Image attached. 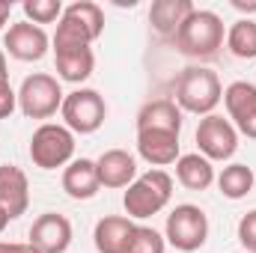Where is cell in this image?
Listing matches in <instances>:
<instances>
[{
  "label": "cell",
  "instance_id": "1",
  "mask_svg": "<svg viewBox=\"0 0 256 253\" xmlns=\"http://www.w3.org/2000/svg\"><path fill=\"white\" fill-rule=\"evenodd\" d=\"M176 42V51L182 57H191V60H214L226 42V30H224V21L218 12L212 9H194L191 15L185 18V24L179 27V33L173 36Z\"/></svg>",
  "mask_w": 256,
  "mask_h": 253
},
{
  "label": "cell",
  "instance_id": "2",
  "mask_svg": "<svg viewBox=\"0 0 256 253\" xmlns=\"http://www.w3.org/2000/svg\"><path fill=\"white\" fill-rule=\"evenodd\" d=\"M224 102V86L218 72L206 68V66H188L179 80H176V104L179 110H188L196 116H208L214 114V108Z\"/></svg>",
  "mask_w": 256,
  "mask_h": 253
},
{
  "label": "cell",
  "instance_id": "3",
  "mask_svg": "<svg viewBox=\"0 0 256 253\" xmlns=\"http://www.w3.org/2000/svg\"><path fill=\"white\" fill-rule=\"evenodd\" d=\"M104 33V12L92 0H74L63 9V18L57 21V33L51 39L54 48H78L92 45Z\"/></svg>",
  "mask_w": 256,
  "mask_h": 253
},
{
  "label": "cell",
  "instance_id": "4",
  "mask_svg": "<svg viewBox=\"0 0 256 253\" xmlns=\"http://www.w3.org/2000/svg\"><path fill=\"white\" fill-rule=\"evenodd\" d=\"M170 196H173V176L167 170H149L128 185L122 206L131 220H146L161 208H167Z\"/></svg>",
  "mask_w": 256,
  "mask_h": 253
},
{
  "label": "cell",
  "instance_id": "5",
  "mask_svg": "<svg viewBox=\"0 0 256 253\" xmlns=\"http://www.w3.org/2000/svg\"><path fill=\"white\" fill-rule=\"evenodd\" d=\"M63 86L48 72H33L21 80L18 90V108L27 120H51L63 108Z\"/></svg>",
  "mask_w": 256,
  "mask_h": 253
},
{
  "label": "cell",
  "instance_id": "6",
  "mask_svg": "<svg viewBox=\"0 0 256 253\" xmlns=\"http://www.w3.org/2000/svg\"><path fill=\"white\" fill-rule=\"evenodd\" d=\"M30 158L39 170H66L74 161V134L60 122H42L30 137Z\"/></svg>",
  "mask_w": 256,
  "mask_h": 253
},
{
  "label": "cell",
  "instance_id": "7",
  "mask_svg": "<svg viewBox=\"0 0 256 253\" xmlns=\"http://www.w3.org/2000/svg\"><path fill=\"white\" fill-rule=\"evenodd\" d=\"M164 238L176 248L179 253H194L200 250L208 238V218L200 206L182 202L167 214V226H164Z\"/></svg>",
  "mask_w": 256,
  "mask_h": 253
},
{
  "label": "cell",
  "instance_id": "8",
  "mask_svg": "<svg viewBox=\"0 0 256 253\" xmlns=\"http://www.w3.org/2000/svg\"><path fill=\"white\" fill-rule=\"evenodd\" d=\"M63 126L72 131V134H92L104 126V116H108V104L102 98V92L96 90H74L63 98Z\"/></svg>",
  "mask_w": 256,
  "mask_h": 253
},
{
  "label": "cell",
  "instance_id": "9",
  "mask_svg": "<svg viewBox=\"0 0 256 253\" xmlns=\"http://www.w3.org/2000/svg\"><path fill=\"white\" fill-rule=\"evenodd\" d=\"M196 146H200V155L208 161H230L238 149V131L230 120L208 114L196 126Z\"/></svg>",
  "mask_w": 256,
  "mask_h": 253
},
{
  "label": "cell",
  "instance_id": "10",
  "mask_svg": "<svg viewBox=\"0 0 256 253\" xmlns=\"http://www.w3.org/2000/svg\"><path fill=\"white\" fill-rule=\"evenodd\" d=\"M48 33L39 27V24H30V21H18V24H9L6 36H3V51L21 63H39L45 54H48Z\"/></svg>",
  "mask_w": 256,
  "mask_h": 253
},
{
  "label": "cell",
  "instance_id": "11",
  "mask_svg": "<svg viewBox=\"0 0 256 253\" xmlns=\"http://www.w3.org/2000/svg\"><path fill=\"white\" fill-rule=\"evenodd\" d=\"M224 104L230 114V122L244 137L256 140V86L248 80H232L224 90Z\"/></svg>",
  "mask_w": 256,
  "mask_h": 253
},
{
  "label": "cell",
  "instance_id": "12",
  "mask_svg": "<svg viewBox=\"0 0 256 253\" xmlns=\"http://www.w3.org/2000/svg\"><path fill=\"white\" fill-rule=\"evenodd\" d=\"M30 244L39 253H66L72 244V220L57 212H45L30 226Z\"/></svg>",
  "mask_w": 256,
  "mask_h": 253
},
{
  "label": "cell",
  "instance_id": "13",
  "mask_svg": "<svg viewBox=\"0 0 256 253\" xmlns=\"http://www.w3.org/2000/svg\"><path fill=\"white\" fill-rule=\"evenodd\" d=\"M137 152L155 170L176 164L179 161V134L176 131H158V128L137 131Z\"/></svg>",
  "mask_w": 256,
  "mask_h": 253
},
{
  "label": "cell",
  "instance_id": "14",
  "mask_svg": "<svg viewBox=\"0 0 256 253\" xmlns=\"http://www.w3.org/2000/svg\"><path fill=\"white\" fill-rule=\"evenodd\" d=\"M102 188H128L137 179V161L126 149H108L96 158Z\"/></svg>",
  "mask_w": 256,
  "mask_h": 253
},
{
  "label": "cell",
  "instance_id": "15",
  "mask_svg": "<svg viewBox=\"0 0 256 253\" xmlns=\"http://www.w3.org/2000/svg\"><path fill=\"white\" fill-rule=\"evenodd\" d=\"M0 206L6 208V214L15 220L27 212L30 206V182L27 173L15 164H3L0 167Z\"/></svg>",
  "mask_w": 256,
  "mask_h": 253
},
{
  "label": "cell",
  "instance_id": "16",
  "mask_svg": "<svg viewBox=\"0 0 256 253\" xmlns=\"http://www.w3.org/2000/svg\"><path fill=\"white\" fill-rule=\"evenodd\" d=\"M134 226L137 224L131 218H126V214H108V218H102L96 224V230H92L96 250L98 253H126Z\"/></svg>",
  "mask_w": 256,
  "mask_h": 253
},
{
  "label": "cell",
  "instance_id": "17",
  "mask_svg": "<svg viewBox=\"0 0 256 253\" xmlns=\"http://www.w3.org/2000/svg\"><path fill=\"white\" fill-rule=\"evenodd\" d=\"M63 190L72 200H92L102 190L96 161L92 158H74L63 170Z\"/></svg>",
  "mask_w": 256,
  "mask_h": 253
},
{
  "label": "cell",
  "instance_id": "18",
  "mask_svg": "<svg viewBox=\"0 0 256 253\" xmlns=\"http://www.w3.org/2000/svg\"><path fill=\"white\" fill-rule=\"evenodd\" d=\"M194 9L196 6H194L191 0H155L149 6V24H152V30L158 36L173 39Z\"/></svg>",
  "mask_w": 256,
  "mask_h": 253
},
{
  "label": "cell",
  "instance_id": "19",
  "mask_svg": "<svg viewBox=\"0 0 256 253\" xmlns=\"http://www.w3.org/2000/svg\"><path fill=\"white\" fill-rule=\"evenodd\" d=\"M54 63L60 80L68 84H84L92 68H96V54L90 45H78V48H54Z\"/></svg>",
  "mask_w": 256,
  "mask_h": 253
},
{
  "label": "cell",
  "instance_id": "20",
  "mask_svg": "<svg viewBox=\"0 0 256 253\" xmlns=\"http://www.w3.org/2000/svg\"><path fill=\"white\" fill-rule=\"evenodd\" d=\"M158 128V131H182V110L173 98H155L146 102L137 114V131Z\"/></svg>",
  "mask_w": 256,
  "mask_h": 253
},
{
  "label": "cell",
  "instance_id": "21",
  "mask_svg": "<svg viewBox=\"0 0 256 253\" xmlns=\"http://www.w3.org/2000/svg\"><path fill=\"white\" fill-rule=\"evenodd\" d=\"M176 179L188 190H208L214 185L218 173L208 158H202L200 152H188V155H179L176 161Z\"/></svg>",
  "mask_w": 256,
  "mask_h": 253
},
{
  "label": "cell",
  "instance_id": "22",
  "mask_svg": "<svg viewBox=\"0 0 256 253\" xmlns=\"http://www.w3.org/2000/svg\"><path fill=\"white\" fill-rule=\"evenodd\" d=\"M218 188L220 194L226 196V200H244L250 190H254V170L248 167V164H226L220 173H218Z\"/></svg>",
  "mask_w": 256,
  "mask_h": 253
},
{
  "label": "cell",
  "instance_id": "23",
  "mask_svg": "<svg viewBox=\"0 0 256 253\" xmlns=\"http://www.w3.org/2000/svg\"><path fill=\"white\" fill-rule=\"evenodd\" d=\"M226 48L238 60H254L256 57V21L254 18H238L226 30Z\"/></svg>",
  "mask_w": 256,
  "mask_h": 253
},
{
  "label": "cell",
  "instance_id": "24",
  "mask_svg": "<svg viewBox=\"0 0 256 253\" xmlns=\"http://www.w3.org/2000/svg\"><path fill=\"white\" fill-rule=\"evenodd\" d=\"M63 3L60 0H24V15L30 24H54L63 18Z\"/></svg>",
  "mask_w": 256,
  "mask_h": 253
},
{
  "label": "cell",
  "instance_id": "25",
  "mask_svg": "<svg viewBox=\"0 0 256 253\" xmlns=\"http://www.w3.org/2000/svg\"><path fill=\"white\" fill-rule=\"evenodd\" d=\"M164 248H167V238L158 230H152V226H134L126 253H164Z\"/></svg>",
  "mask_w": 256,
  "mask_h": 253
},
{
  "label": "cell",
  "instance_id": "26",
  "mask_svg": "<svg viewBox=\"0 0 256 253\" xmlns=\"http://www.w3.org/2000/svg\"><path fill=\"white\" fill-rule=\"evenodd\" d=\"M238 242H242L244 253H256V208L238 220Z\"/></svg>",
  "mask_w": 256,
  "mask_h": 253
},
{
  "label": "cell",
  "instance_id": "27",
  "mask_svg": "<svg viewBox=\"0 0 256 253\" xmlns=\"http://www.w3.org/2000/svg\"><path fill=\"white\" fill-rule=\"evenodd\" d=\"M18 108V92L12 90L9 80H0V120H9Z\"/></svg>",
  "mask_w": 256,
  "mask_h": 253
},
{
  "label": "cell",
  "instance_id": "28",
  "mask_svg": "<svg viewBox=\"0 0 256 253\" xmlns=\"http://www.w3.org/2000/svg\"><path fill=\"white\" fill-rule=\"evenodd\" d=\"M0 253H39L30 242L21 244V242H0Z\"/></svg>",
  "mask_w": 256,
  "mask_h": 253
},
{
  "label": "cell",
  "instance_id": "29",
  "mask_svg": "<svg viewBox=\"0 0 256 253\" xmlns=\"http://www.w3.org/2000/svg\"><path fill=\"white\" fill-rule=\"evenodd\" d=\"M9 15H12V3H9V0H0V30L6 27Z\"/></svg>",
  "mask_w": 256,
  "mask_h": 253
},
{
  "label": "cell",
  "instance_id": "30",
  "mask_svg": "<svg viewBox=\"0 0 256 253\" xmlns=\"http://www.w3.org/2000/svg\"><path fill=\"white\" fill-rule=\"evenodd\" d=\"M232 6H236L238 12H256V0H250V3H248V0H232Z\"/></svg>",
  "mask_w": 256,
  "mask_h": 253
},
{
  "label": "cell",
  "instance_id": "31",
  "mask_svg": "<svg viewBox=\"0 0 256 253\" xmlns=\"http://www.w3.org/2000/svg\"><path fill=\"white\" fill-rule=\"evenodd\" d=\"M0 80H9V63H6V51L0 48Z\"/></svg>",
  "mask_w": 256,
  "mask_h": 253
},
{
  "label": "cell",
  "instance_id": "32",
  "mask_svg": "<svg viewBox=\"0 0 256 253\" xmlns=\"http://www.w3.org/2000/svg\"><path fill=\"white\" fill-rule=\"evenodd\" d=\"M9 220H12V218H9V214H6V208L0 206V232H3L6 226H9Z\"/></svg>",
  "mask_w": 256,
  "mask_h": 253
}]
</instances>
